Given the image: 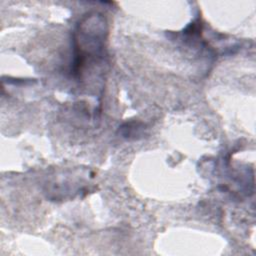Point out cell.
<instances>
[{
    "label": "cell",
    "instance_id": "obj_1",
    "mask_svg": "<svg viewBox=\"0 0 256 256\" xmlns=\"http://www.w3.org/2000/svg\"><path fill=\"white\" fill-rule=\"evenodd\" d=\"M106 24L100 13L87 14L78 24L74 34V73H79L89 59L101 55L107 34Z\"/></svg>",
    "mask_w": 256,
    "mask_h": 256
}]
</instances>
